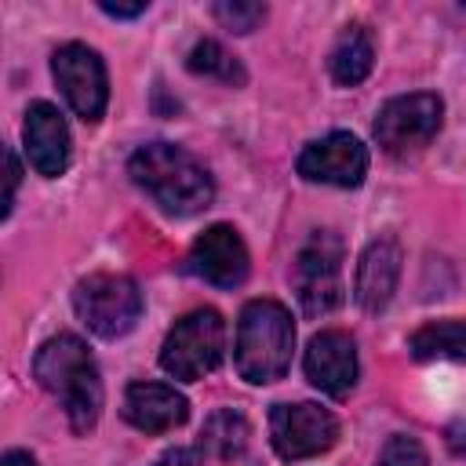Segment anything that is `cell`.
Wrapping results in <instances>:
<instances>
[{
	"mask_svg": "<svg viewBox=\"0 0 466 466\" xmlns=\"http://www.w3.org/2000/svg\"><path fill=\"white\" fill-rule=\"evenodd\" d=\"M127 175L138 189L153 197V204L164 215H175V218L197 215L215 200V182L208 167L193 153L171 142H149L135 149L127 160Z\"/></svg>",
	"mask_w": 466,
	"mask_h": 466,
	"instance_id": "6da1fadb",
	"label": "cell"
},
{
	"mask_svg": "<svg viewBox=\"0 0 466 466\" xmlns=\"http://www.w3.org/2000/svg\"><path fill=\"white\" fill-rule=\"evenodd\" d=\"M33 375L51 397H58V404L76 433H87L98 422L102 379H98V364H95L91 350L84 346V339H76L69 331L47 339L33 357Z\"/></svg>",
	"mask_w": 466,
	"mask_h": 466,
	"instance_id": "7a4b0ae2",
	"label": "cell"
},
{
	"mask_svg": "<svg viewBox=\"0 0 466 466\" xmlns=\"http://www.w3.org/2000/svg\"><path fill=\"white\" fill-rule=\"evenodd\" d=\"M291 350H295L291 313L273 299H251L240 309L237 346H233L240 379H248L255 386L284 379V371L291 368Z\"/></svg>",
	"mask_w": 466,
	"mask_h": 466,
	"instance_id": "3957f363",
	"label": "cell"
},
{
	"mask_svg": "<svg viewBox=\"0 0 466 466\" xmlns=\"http://www.w3.org/2000/svg\"><path fill=\"white\" fill-rule=\"evenodd\" d=\"M73 309L98 339H120L142 317V291L124 273H91L73 288Z\"/></svg>",
	"mask_w": 466,
	"mask_h": 466,
	"instance_id": "277c9868",
	"label": "cell"
},
{
	"mask_svg": "<svg viewBox=\"0 0 466 466\" xmlns=\"http://www.w3.org/2000/svg\"><path fill=\"white\" fill-rule=\"evenodd\" d=\"M222 350H226V320L215 309H193L167 331L160 346V368L171 379L197 382L218 368Z\"/></svg>",
	"mask_w": 466,
	"mask_h": 466,
	"instance_id": "5b68a950",
	"label": "cell"
},
{
	"mask_svg": "<svg viewBox=\"0 0 466 466\" xmlns=\"http://www.w3.org/2000/svg\"><path fill=\"white\" fill-rule=\"evenodd\" d=\"M291 284L302 313L324 317L342 302V244L335 233L317 229L295 255Z\"/></svg>",
	"mask_w": 466,
	"mask_h": 466,
	"instance_id": "8992f818",
	"label": "cell"
},
{
	"mask_svg": "<svg viewBox=\"0 0 466 466\" xmlns=\"http://www.w3.org/2000/svg\"><path fill=\"white\" fill-rule=\"evenodd\" d=\"M441 120H444V102L430 91H419V95L390 98L379 109L371 131L386 153L404 157V153H419L422 146H430L433 135L441 131Z\"/></svg>",
	"mask_w": 466,
	"mask_h": 466,
	"instance_id": "52a82bcc",
	"label": "cell"
},
{
	"mask_svg": "<svg viewBox=\"0 0 466 466\" xmlns=\"http://www.w3.org/2000/svg\"><path fill=\"white\" fill-rule=\"evenodd\" d=\"M339 437V422L328 408L299 400V404H273L269 411V441L273 451L288 462L299 459H313L320 451H328Z\"/></svg>",
	"mask_w": 466,
	"mask_h": 466,
	"instance_id": "ba28073f",
	"label": "cell"
},
{
	"mask_svg": "<svg viewBox=\"0 0 466 466\" xmlns=\"http://www.w3.org/2000/svg\"><path fill=\"white\" fill-rule=\"evenodd\" d=\"M51 73L69 102V109L95 124L106 113L109 102V80H106V66L98 58V51H91L87 44H62L51 58Z\"/></svg>",
	"mask_w": 466,
	"mask_h": 466,
	"instance_id": "9c48e42d",
	"label": "cell"
},
{
	"mask_svg": "<svg viewBox=\"0 0 466 466\" xmlns=\"http://www.w3.org/2000/svg\"><path fill=\"white\" fill-rule=\"evenodd\" d=\"M299 175L306 182H324V186H360L368 175V149L357 135L350 131H331L317 142H309L299 153Z\"/></svg>",
	"mask_w": 466,
	"mask_h": 466,
	"instance_id": "30bf717a",
	"label": "cell"
},
{
	"mask_svg": "<svg viewBox=\"0 0 466 466\" xmlns=\"http://www.w3.org/2000/svg\"><path fill=\"white\" fill-rule=\"evenodd\" d=\"M186 266H189V273H197L200 280H208L215 288H237L248 277V248L233 226L218 222V226H208L193 240Z\"/></svg>",
	"mask_w": 466,
	"mask_h": 466,
	"instance_id": "8fae6325",
	"label": "cell"
},
{
	"mask_svg": "<svg viewBox=\"0 0 466 466\" xmlns=\"http://www.w3.org/2000/svg\"><path fill=\"white\" fill-rule=\"evenodd\" d=\"M306 379L328 393V397H346L357 382V346L346 331L328 328L309 339L306 350Z\"/></svg>",
	"mask_w": 466,
	"mask_h": 466,
	"instance_id": "7c38bea8",
	"label": "cell"
},
{
	"mask_svg": "<svg viewBox=\"0 0 466 466\" xmlns=\"http://www.w3.org/2000/svg\"><path fill=\"white\" fill-rule=\"evenodd\" d=\"M400 244L397 237H375L360 262H357V280H353V299L360 309L368 313H379L390 306L393 291H397V280H400Z\"/></svg>",
	"mask_w": 466,
	"mask_h": 466,
	"instance_id": "4fadbf2b",
	"label": "cell"
},
{
	"mask_svg": "<svg viewBox=\"0 0 466 466\" xmlns=\"http://www.w3.org/2000/svg\"><path fill=\"white\" fill-rule=\"evenodd\" d=\"M22 138H25L29 164L44 178H55V175H62L69 167V127H66L62 113L51 102H33L29 106Z\"/></svg>",
	"mask_w": 466,
	"mask_h": 466,
	"instance_id": "5bb4252c",
	"label": "cell"
},
{
	"mask_svg": "<svg viewBox=\"0 0 466 466\" xmlns=\"http://www.w3.org/2000/svg\"><path fill=\"white\" fill-rule=\"evenodd\" d=\"M124 419L142 433H164L186 422L189 400L164 382H131L124 390Z\"/></svg>",
	"mask_w": 466,
	"mask_h": 466,
	"instance_id": "9a60e30c",
	"label": "cell"
},
{
	"mask_svg": "<svg viewBox=\"0 0 466 466\" xmlns=\"http://www.w3.org/2000/svg\"><path fill=\"white\" fill-rule=\"evenodd\" d=\"M248 419L233 408H218L208 415L204 430H200V451H208L218 462H237L248 451Z\"/></svg>",
	"mask_w": 466,
	"mask_h": 466,
	"instance_id": "2e32d148",
	"label": "cell"
},
{
	"mask_svg": "<svg viewBox=\"0 0 466 466\" xmlns=\"http://www.w3.org/2000/svg\"><path fill=\"white\" fill-rule=\"evenodd\" d=\"M371 62H375L371 36L360 25H350V29H342V36L331 47V58H328L331 80L342 84V87H353V84H360L371 73Z\"/></svg>",
	"mask_w": 466,
	"mask_h": 466,
	"instance_id": "e0dca14e",
	"label": "cell"
},
{
	"mask_svg": "<svg viewBox=\"0 0 466 466\" xmlns=\"http://www.w3.org/2000/svg\"><path fill=\"white\" fill-rule=\"evenodd\" d=\"M415 360H466V320H433L408 339Z\"/></svg>",
	"mask_w": 466,
	"mask_h": 466,
	"instance_id": "ac0fdd59",
	"label": "cell"
},
{
	"mask_svg": "<svg viewBox=\"0 0 466 466\" xmlns=\"http://www.w3.org/2000/svg\"><path fill=\"white\" fill-rule=\"evenodd\" d=\"M186 66H189V73H197V76H204V80H218V84H233V87L244 84L240 62H237L218 40H200V44H193Z\"/></svg>",
	"mask_w": 466,
	"mask_h": 466,
	"instance_id": "d6986e66",
	"label": "cell"
},
{
	"mask_svg": "<svg viewBox=\"0 0 466 466\" xmlns=\"http://www.w3.org/2000/svg\"><path fill=\"white\" fill-rule=\"evenodd\" d=\"M211 15L229 29V33H251L262 18H266V7L255 4V0H218L211 7Z\"/></svg>",
	"mask_w": 466,
	"mask_h": 466,
	"instance_id": "ffe728a7",
	"label": "cell"
},
{
	"mask_svg": "<svg viewBox=\"0 0 466 466\" xmlns=\"http://www.w3.org/2000/svg\"><path fill=\"white\" fill-rule=\"evenodd\" d=\"M375 466H430V455H426V448H422L415 437L393 433V437L382 444Z\"/></svg>",
	"mask_w": 466,
	"mask_h": 466,
	"instance_id": "44dd1931",
	"label": "cell"
},
{
	"mask_svg": "<svg viewBox=\"0 0 466 466\" xmlns=\"http://www.w3.org/2000/svg\"><path fill=\"white\" fill-rule=\"evenodd\" d=\"M4 157H7V189H4V215H11V208H15V193H18V182H22V167H18V157H15V149H7Z\"/></svg>",
	"mask_w": 466,
	"mask_h": 466,
	"instance_id": "7402d4cb",
	"label": "cell"
},
{
	"mask_svg": "<svg viewBox=\"0 0 466 466\" xmlns=\"http://www.w3.org/2000/svg\"><path fill=\"white\" fill-rule=\"evenodd\" d=\"M157 466H204V459L197 448H171L157 459Z\"/></svg>",
	"mask_w": 466,
	"mask_h": 466,
	"instance_id": "603a6c76",
	"label": "cell"
},
{
	"mask_svg": "<svg viewBox=\"0 0 466 466\" xmlns=\"http://www.w3.org/2000/svg\"><path fill=\"white\" fill-rule=\"evenodd\" d=\"M98 7H102L106 15H113V18H135V15L146 11V0H135V4H109V0H102Z\"/></svg>",
	"mask_w": 466,
	"mask_h": 466,
	"instance_id": "cb8c5ba5",
	"label": "cell"
},
{
	"mask_svg": "<svg viewBox=\"0 0 466 466\" xmlns=\"http://www.w3.org/2000/svg\"><path fill=\"white\" fill-rule=\"evenodd\" d=\"M0 466H36V459H33L29 451H22V448H11V451L0 459Z\"/></svg>",
	"mask_w": 466,
	"mask_h": 466,
	"instance_id": "d4e9b609",
	"label": "cell"
}]
</instances>
